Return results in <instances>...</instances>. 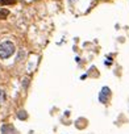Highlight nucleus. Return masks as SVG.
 <instances>
[{"label": "nucleus", "mask_w": 129, "mask_h": 134, "mask_svg": "<svg viewBox=\"0 0 129 134\" xmlns=\"http://www.w3.org/2000/svg\"><path fill=\"white\" fill-rule=\"evenodd\" d=\"M17 117H19L20 120H25L28 116H26V112H25V110H19V112H17Z\"/></svg>", "instance_id": "obj_4"}, {"label": "nucleus", "mask_w": 129, "mask_h": 134, "mask_svg": "<svg viewBox=\"0 0 129 134\" xmlns=\"http://www.w3.org/2000/svg\"><path fill=\"white\" fill-rule=\"evenodd\" d=\"M8 16H9V11L8 9H4V8L0 9V20H6Z\"/></svg>", "instance_id": "obj_3"}, {"label": "nucleus", "mask_w": 129, "mask_h": 134, "mask_svg": "<svg viewBox=\"0 0 129 134\" xmlns=\"http://www.w3.org/2000/svg\"><path fill=\"white\" fill-rule=\"evenodd\" d=\"M109 97H111V90H109L108 87H104V88L101 90L100 95H99V100H100V103L105 104V103L109 100Z\"/></svg>", "instance_id": "obj_2"}, {"label": "nucleus", "mask_w": 129, "mask_h": 134, "mask_svg": "<svg viewBox=\"0 0 129 134\" xmlns=\"http://www.w3.org/2000/svg\"><path fill=\"white\" fill-rule=\"evenodd\" d=\"M4 99H6V92L3 90H0V107H2V104L4 103Z\"/></svg>", "instance_id": "obj_5"}, {"label": "nucleus", "mask_w": 129, "mask_h": 134, "mask_svg": "<svg viewBox=\"0 0 129 134\" xmlns=\"http://www.w3.org/2000/svg\"><path fill=\"white\" fill-rule=\"evenodd\" d=\"M15 53V45L11 41H4L0 43V58L7 59Z\"/></svg>", "instance_id": "obj_1"}, {"label": "nucleus", "mask_w": 129, "mask_h": 134, "mask_svg": "<svg viewBox=\"0 0 129 134\" xmlns=\"http://www.w3.org/2000/svg\"><path fill=\"white\" fill-rule=\"evenodd\" d=\"M15 0H2V5H7V4H13Z\"/></svg>", "instance_id": "obj_6"}]
</instances>
